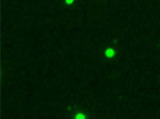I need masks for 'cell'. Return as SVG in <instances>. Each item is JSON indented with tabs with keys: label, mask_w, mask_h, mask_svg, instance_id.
<instances>
[{
	"label": "cell",
	"mask_w": 160,
	"mask_h": 119,
	"mask_svg": "<svg viewBox=\"0 0 160 119\" xmlns=\"http://www.w3.org/2000/svg\"><path fill=\"white\" fill-rule=\"evenodd\" d=\"M105 54L106 57H107L110 59H111L114 56L115 51L113 48H108L106 49V51L105 52Z\"/></svg>",
	"instance_id": "1"
},
{
	"label": "cell",
	"mask_w": 160,
	"mask_h": 119,
	"mask_svg": "<svg viewBox=\"0 0 160 119\" xmlns=\"http://www.w3.org/2000/svg\"><path fill=\"white\" fill-rule=\"evenodd\" d=\"M76 2V0H63V3L65 5L69 6L73 5Z\"/></svg>",
	"instance_id": "2"
},
{
	"label": "cell",
	"mask_w": 160,
	"mask_h": 119,
	"mask_svg": "<svg viewBox=\"0 0 160 119\" xmlns=\"http://www.w3.org/2000/svg\"><path fill=\"white\" fill-rule=\"evenodd\" d=\"M76 118H85V116L84 114H83L82 113H79L78 114L76 115V117H75Z\"/></svg>",
	"instance_id": "3"
}]
</instances>
